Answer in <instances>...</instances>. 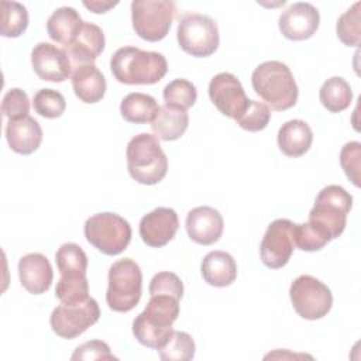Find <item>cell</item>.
<instances>
[{
  "label": "cell",
  "mask_w": 361,
  "mask_h": 361,
  "mask_svg": "<svg viewBox=\"0 0 361 361\" xmlns=\"http://www.w3.org/2000/svg\"><path fill=\"white\" fill-rule=\"evenodd\" d=\"M110 69L120 83L154 85L166 75L168 62L159 52L144 51L137 47H121L113 54Z\"/></svg>",
  "instance_id": "6da1fadb"
},
{
  "label": "cell",
  "mask_w": 361,
  "mask_h": 361,
  "mask_svg": "<svg viewBox=\"0 0 361 361\" xmlns=\"http://www.w3.org/2000/svg\"><path fill=\"white\" fill-rule=\"evenodd\" d=\"M179 316V300L169 295L151 296L145 309L133 322V334L145 347L158 350L173 333Z\"/></svg>",
  "instance_id": "7a4b0ae2"
},
{
  "label": "cell",
  "mask_w": 361,
  "mask_h": 361,
  "mask_svg": "<svg viewBox=\"0 0 361 361\" xmlns=\"http://www.w3.org/2000/svg\"><path fill=\"white\" fill-rule=\"evenodd\" d=\"M255 93L275 111L293 107L298 102V85L286 63L267 61L259 63L251 76Z\"/></svg>",
  "instance_id": "3957f363"
},
{
  "label": "cell",
  "mask_w": 361,
  "mask_h": 361,
  "mask_svg": "<svg viewBox=\"0 0 361 361\" xmlns=\"http://www.w3.org/2000/svg\"><path fill=\"white\" fill-rule=\"evenodd\" d=\"M130 176L141 185H157L168 172V158L158 138L148 133L133 137L126 149Z\"/></svg>",
  "instance_id": "277c9868"
},
{
  "label": "cell",
  "mask_w": 361,
  "mask_h": 361,
  "mask_svg": "<svg viewBox=\"0 0 361 361\" xmlns=\"http://www.w3.org/2000/svg\"><path fill=\"white\" fill-rule=\"evenodd\" d=\"M106 302L114 312L133 310L141 299L142 274L140 265L131 258L117 259L109 269Z\"/></svg>",
  "instance_id": "5b68a950"
},
{
  "label": "cell",
  "mask_w": 361,
  "mask_h": 361,
  "mask_svg": "<svg viewBox=\"0 0 361 361\" xmlns=\"http://www.w3.org/2000/svg\"><path fill=\"white\" fill-rule=\"evenodd\" d=\"M351 206L353 196L344 188L329 185L316 196L314 206L309 213V221L319 226L334 240L343 234Z\"/></svg>",
  "instance_id": "8992f818"
},
{
  "label": "cell",
  "mask_w": 361,
  "mask_h": 361,
  "mask_svg": "<svg viewBox=\"0 0 361 361\" xmlns=\"http://www.w3.org/2000/svg\"><path fill=\"white\" fill-rule=\"evenodd\" d=\"M83 230L87 243L106 255L121 254L131 241L130 223L111 212L90 216Z\"/></svg>",
  "instance_id": "52a82bcc"
},
{
  "label": "cell",
  "mask_w": 361,
  "mask_h": 361,
  "mask_svg": "<svg viewBox=\"0 0 361 361\" xmlns=\"http://www.w3.org/2000/svg\"><path fill=\"white\" fill-rule=\"evenodd\" d=\"M175 11V3L169 0H134L131 3L133 28L145 41H161L169 32Z\"/></svg>",
  "instance_id": "ba28073f"
},
{
  "label": "cell",
  "mask_w": 361,
  "mask_h": 361,
  "mask_svg": "<svg viewBox=\"0 0 361 361\" xmlns=\"http://www.w3.org/2000/svg\"><path fill=\"white\" fill-rule=\"evenodd\" d=\"M179 47L189 55L206 58L219 48V28L213 18L199 13L185 14L176 31Z\"/></svg>",
  "instance_id": "9c48e42d"
},
{
  "label": "cell",
  "mask_w": 361,
  "mask_h": 361,
  "mask_svg": "<svg viewBox=\"0 0 361 361\" xmlns=\"http://www.w3.org/2000/svg\"><path fill=\"white\" fill-rule=\"evenodd\" d=\"M289 298L296 313L306 320L324 317L333 305L331 290L312 275L298 276L290 283Z\"/></svg>",
  "instance_id": "30bf717a"
},
{
  "label": "cell",
  "mask_w": 361,
  "mask_h": 361,
  "mask_svg": "<svg viewBox=\"0 0 361 361\" xmlns=\"http://www.w3.org/2000/svg\"><path fill=\"white\" fill-rule=\"evenodd\" d=\"M100 317V307L96 299L87 298L79 303H61L49 317L52 331L66 340L76 338L93 326Z\"/></svg>",
  "instance_id": "8fae6325"
},
{
  "label": "cell",
  "mask_w": 361,
  "mask_h": 361,
  "mask_svg": "<svg viewBox=\"0 0 361 361\" xmlns=\"http://www.w3.org/2000/svg\"><path fill=\"white\" fill-rule=\"evenodd\" d=\"M293 250V223L288 219L274 220L259 245L262 264L271 269H279L288 264Z\"/></svg>",
  "instance_id": "7c38bea8"
},
{
  "label": "cell",
  "mask_w": 361,
  "mask_h": 361,
  "mask_svg": "<svg viewBox=\"0 0 361 361\" xmlns=\"http://www.w3.org/2000/svg\"><path fill=\"white\" fill-rule=\"evenodd\" d=\"M209 97L221 114L235 121L244 114L251 102L237 76L228 72H221L212 78Z\"/></svg>",
  "instance_id": "4fadbf2b"
},
{
  "label": "cell",
  "mask_w": 361,
  "mask_h": 361,
  "mask_svg": "<svg viewBox=\"0 0 361 361\" xmlns=\"http://www.w3.org/2000/svg\"><path fill=\"white\" fill-rule=\"evenodd\" d=\"M31 65L37 76L48 82H65L72 71L66 51L49 42H39L34 47Z\"/></svg>",
  "instance_id": "5bb4252c"
},
{
  "label": "cell",
  "mask_w": 361,
  "mask_h": 361,
  "mask_svg": "<svg viewBox=\"0 0 361 361\" xmlns=\"http://www.w3.org/2000/svg\"><path fill=\"white\" fill-rule=\"evenodd\" d=\"M320 24V14L310 3H293L279 17V31L292 41H305L313 37Z\"/></svg>",
  "instance_id": "9a60e30c"
},
{
  "label": "cell",
  "mask_w": 361,
  "mask_h": 361,
  "mask_svg": "<svg viewBox=\"0 0 361 361\" xmlns=\"http://www.w3.org/2000/svg\"><path fill=\"white\" fill-rule=\"evenodd\" d=\"M179 227L178 214L171 207H157L142 216L140 221V237L152 248L166 245L176 234Z\"/></svg>",
  "instance_id": "2e32d148"
},
{
  "label": "cell",
  "mask_w": 361,
  "mask_h": 361,
  "mask_svg": "<svg viewBox=\"0 0 361 361\" xmlns=\"http://www.w3.org/2000/svg\"><path fill=\"white\" fill-rule=\"evenodd\" d=\"M185 227L192 241L200 245H212L220 240L224 221L220 212L214 207L199 206L188 213Z\"/></svg>",
  "instance_id": "e0dca14e"
},
{
  "label": "cell",
  "mask_w": 361,
  "mask_h": 361,
  "mask_svg": "<svg viewBox=\"0 0 361 361\" xmlns=\"http://www.w3.org/2000/svg\"><path fill=\"white\" fill-rule=\"evenodd\" d=\"M18 278L27 292L32 295L45 293L54 279L52 265L49 259L39 252L27 254L18 261Z\"/></svg>",
  "instance_id": "ac0fdd59"
},
{
  "label": "cell",
  "mask_w": 361,
  "mask_h": 361,
  "mask_svg": "<svg viewBox=\"0 0 361 361\" xmlns=\"http://www.w3.org/2000/svg\"><path fill=\"white\" fill-rule=\"evenodd\" d=\"M6 140L14 152L30 155L39 148L42 130L39 123L31 116L8 120L6 126Z\"/></svg>",
  "instance_id": "d6986e66"
},
{
  "label": "cell",
  "mask_w": 361,
  "mask_h": 361,
  "mask_svg": "<svg viewBox=\"0 0 361 361\" xmlns=\"http://www.w3.org/2000/svg\"><path fill=\"white\" fill-rule=\"evenodd\" d=\"M104 45L106 39L102 28L93 23L83 21L80 31L66 49L73 62L86 65L93 63L97 59V56L104 51Z\"/></svg>",
  "instance_id": "ffe728a7"
},
{
  "label": "cell",
  "mask_w": 361,
  "mask_h": 361,
  "mask_svg": "<svg viewBox=\"0 0 361 361\" xmlns=\"http://www.w3.org/2000/svg\"><path fill=\"white\" fill-rule=\"evenodd\" d=\"M72 87L80 102L92 104L103 99L107 83L94 63H86L75 68L72 73Z\"/></svg>",
  "instance_id": "44dd1931"
},
{
  "label": "cell",
  "mask_w": 361,
  "mask_h": 361,
  "mask_svg": "<svg viewBox=\"0 0 361 361\" xmlns=\"http://www.w3.org/2000/svg\"><path fill=\"white\" fill-rule=\"evenodd\" d=\"M200 272L206 283L214 288H226L237 278V264L226 251H210L204 255Z\"/></svg>",
  "instance_id": "7402d4cb"
},
{
  "label": "cell",
  "mask_w": 361,
  "mask_h": 361,
  "mask_svg": "<svg viewBox=\"0 0 361 361\" xmlns=\"http://www.w3.org/2000/svg\"><path fill=\"white\" fill-rule=\"evenodd\" d=\"M278 147L286 155L298 158L305 155L313 141V133L303 120H289L278 131Z\"/></svg>",
  "instance_id": "603a6c76"
},
{
  "label": "cell",
  "mask_w": 361,
  "mask_h": 361,
  "mask_svg": "<svg viewBox=\"0 0 361 361\" xmlns=\"http://www.w3.org/2000/svg\"><path fill=\"white\" fill-rule=\"evenodd\" d=\"M83 20L72 7H59L47 20V31L52 41L65 45V48L75 39L80 31Z\"/></svg>",
  "instance_id": "cb8c5ba5"
},
{
  "label": "cell",
  "mask_w": 361,
  "mask_h": 361,
  "mask_svg": "<svg viewBox=\"0 0 361 361\" xmlns=\"http://www.w3.org/2000/svg\"><path fill=\"white\" fill-rule=\"evenodd\" d=\"M189 126V116L185 110L159 106V111L151 123V128L157 138L162 141H175L180 138Z\"/></svg>",
  "instance_id": "d4e9b609"
},
{
  "label": "cell",
  "mask_w": 361,
  "mask_h": 361,
  "mask_svg": "<svg viewBox=\"0 0 361 361\" xmlns=\"http://www.w3.org/2000/svg\"><path fill=\"white\" fill-rule=\"evenodd\" d=\"M159 111V106L157 100L147 93H128L120 104L121 117L134 124H145L152 123L155 116Z\"/></svg>",
  "instance_id": "484cf974"
},
{
  "label": "cell",
  "mask_w": 361,
  "mask_h": 361,
  "mask_svg": "<svg viewBox=\"0 0 361 361\" xmlns=\"http://www.w3.org/2000/svg\"><path fill=\"white\" fill-rule=\"evenodd\" d=\"M319 97L327 111L340 113L351 104L353 90L345 79L340 76H333L322 85Z\"/></svg>",
  "instance_id": "4316f807"
},
{
  "label": "cell",
  "mask_w": 361,
  "mask_h": 361,
  "mask_svg": "<svg viewBox=\"0 0 361 361\" xmlns=\"http://www.w3.org/2000/svg\"><path fill=\"white\" fill-rule=\"evenodd\" d=\"M55 261L61 276H80L87 271V255L75 243L62 244L56 254Z\"/></svg>",
  "instance_id": "83f0119b"
},
{
  "label": "cell",
  "mask_w": 361,
  "mask_h": 361,
  "mask_svg": "<svg viewBox=\"0 0 361 361\" xmlns=\"http://www.w3.org/2000/svg\"><path fill=\"white\" fill-rule=\"evenodd\" d=\"M28 27V11L17 1L1 3L0 32L6 38H17L25 32Z\"/></svg>",
  "instance_id": "f1b7e54d"
},
{
  "label": "cell",
  "mask_w": 361,
  "mask_h": 361,
  "mask_svg": "<svg viewBox=\"0 0 361 361\" xmlns=\"http://www.w3.org/2000/svg\"><path fill=\"white\" fill-rule=\"evenodd\" d=\"M195 350L196 345L189 333L173 330L166 343L157 351L164 361H189L195 357Z\"/></svg>",
  "instance_id": "f546056e"
},
{
  "label": "cell",
  "mask_w": 361,
  "mask_h": 361,
  "mask_svg": "<svg viewBox=\"0 0 361 361\" xmlns=\"http://www.w3.org/2000/svg\"><path fill=\"white\" fill-rule=\"evenodd\" d=\"M330 241V235L309 220L302 224H293V243L302 251H319Z\"/></svg>",
  "instance_id": "4dcf8cb0"
},
{
  "label": "cell",
  "mask_w": 361,
  "mask_h": 361,
  "mask_svg": "<svg viewBox=\"0 0 361 361\" xmlns=\"http://www.w3.org/2000/svg\"><path fill=\"white\" fill-rule=\"evenodd\" d=\"M162 96L165 104L186 111L196 103L197 90L192 82L186 79H175L165 86Z\"/></svg>",
  "instance_id": "1f68e13d"
},
{
  "label": "cell",
  "mask_w": 361,
  "mask_h": 361,
  "mask_svg": "<svg viewBox=\"0 0 361 361\" xmlns=\"http://www.w3.org/2000/svg\"><path fill=\"white\" fill-rule=\"evenodd\" d=\"M55 296L61 303H79L89 298V282L86 275L80 276H61L56 288Z\"/></svg>",
  "instance_id": "d6a6232c"
},
{
  "label": "cell",
  "mask_w": 361,
  "mask_h": 361,
  "mask_svg": "<svg viewBox=\"0 0 361 361\" xmlns=\"http://www.w3.org/2000/svg\"><path fill=\"white\" fill-rule=\"evenodd\" d=\"M360 1L354 3L344 14L337 20L336 31L338 39L347 47H358L361 38L360 28Z\"/></svg>",
  "instance_id": "836d02e7"
},
{
  "label": "cell",
  "mask_w": 361,
  "mask_h": 361,
  "mask_svg": "<svg viewBox=\"0 0 361 361\" xmlns=\"http://www.w3.org/2000/svg\"><path fill=\"white\" fill-rule=\"evenodd\" d=\"M34 110L45 118H58L66 109V100L58 90L39 89L32 99Z\"/></svg>",
  "instance_id": "e575fe53"
},
{
  "label": "cell",
  "mask_w": 361,
  "mask_h": 361,
  "mask_svg": "<svg viewBox=\"0 0 361 361\" xmlns=\"http://www.w3.org/2000/svg\"><path fill=\"white\" fill-rule=\"evenodd\" d=\"M271 120V110L265 103L251 100L248 109L237 120V124L247 131L257 133L264 130Z\"/></svg>",
  "instance_id": "d590c367"
},
{
  "label": "cell",
  "mask_w": 361,
  "mask_h": 361,
  "mask_svg": "<svg viewBox=\"0 0 361 361\" xmlns=\"http://www.w3.org/2000/svg\"><path fill=\"white\" fill-rule=\"evenodd\" d=\"M148 290H149L151 296L169 295V296L180 300L183 296V283L176 274L164 271V272H158L157 275H154V278L149 282Z\"/></svg>",
  "instance_id": "8d00e7d4"
},
{
  "label": "cell",
  "mask_w": 361,
  "mask_h": 361,
  "mask_svg": "<svg viewBox=\"0 0 361 361\" xmlns=\"http://www.w3.org/2000/svg\"><path fill=\"white\" fill-rule=\"evenodd\" d=\"M30 99L27 93L18 87L6 92L1 100V113L8 120H17L28 116Z\"/></svg>",
  "instance_id": "74e56055"
},
{
  "label": "cell",
  "mask_w": 361,
  "mask_h": 361,
  "mask_svg": "<svg viewBox=\"0 0 361 361\" xmlns=\"http://www.w3.org/2000/svg\"><path fill=\"white\" fill-rule=\"evenodd\" d=\"M360 158H361V144L358 141H350L343 145L340 151V164L347 175V178L360 186Z\"/></svg>",
  "instance_id": "f35d334b"
},
{
  "label": "cell",
  "mask_w": 361,
  "mask_h": 361,
  "mask_svg": "<svg viewBox=\"0 0 361 361\" xmlns=\"http://www.w3.org/2000/svg\"><path fill=\"white\" fill-rule=\"evenodd\" d=\"M71 360L78 361V360H117V357H114L110 351V347L102 341V340H92V341H86L82 345H79Z\"/></svg>",
  "instance_id": "ab89813d"
},
{
  "label": "cell",
  "mask_w": 361,
  "mask_h": 361,
  "mask_svg": "<svg viewBox=\"0 0 361 361\" xmlns=\"http://www.w3.org/2000/svg\"><path fill=\"white\" fill-rule=\"evenodd\" d=\"M117 4H118L117 1H97V0H94V1H83V6H85L86 8H89L90 11L96 13V14L106 13V11H109L110 8L116 7Z\"/></svg>",
  "instance_id": "60d3db41"
}]
</instances>
